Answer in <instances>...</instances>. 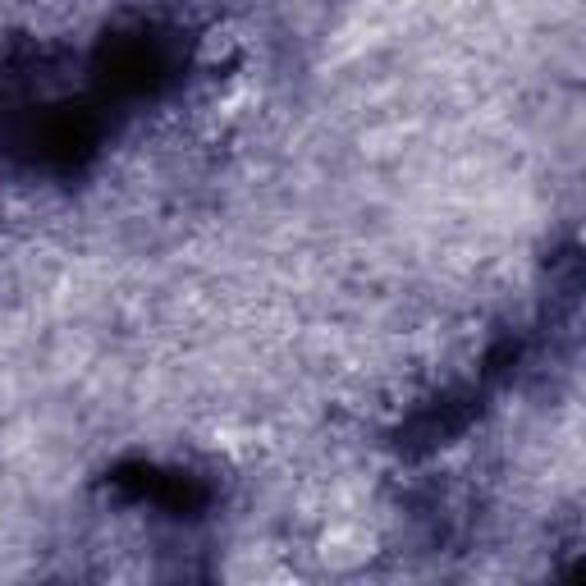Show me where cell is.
Returning a JSON list of instances; mask_svg holds the SVG:
<instances>
[{
  "instance_id": "obj_2",
  "label": "cell",
  "mask_w": 586,
  "mask_h": 586,
  "mask_svg": "<svg viewBox=\"0 0 586 586\" xmlns=\"http://www.w3.org/2000/svg\"><path fill=\"white\" fill-rule=\"evenodd\" d=\"M239 51V33H234V28H207V37H202V42H197V60H202V65H225L229 55Z\"/></svg>"
},
{
  "instance_id": "obj_1",
  "label": "cell",
  "mask_w": 586,
  "mask_h": 586,
  "mask_svg": "<svg viewBox=\"0 0 586 586\" xmlns=\"http://www.w3.org/2000/svg\"><path fill=\"white\" fill-rule=\"evenodd\" d=\"M371 545L376 541H371V532L362 522H330L326 532H321V559L330 568H358L376 554Z\"/></svg>"
}]
</instances>
